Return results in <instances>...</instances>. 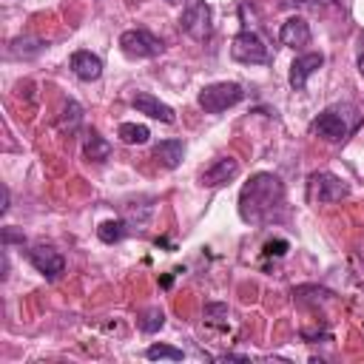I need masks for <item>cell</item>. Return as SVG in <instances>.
I'll return each instance as SVG.
<instances>
[{
	"mask_svg": "<svg viewBox=\"0 0 364 364\" xmlns=\"http://www.w3.org/2000/svg\"><path fill=\"white\" fill-rule=\"evenodd\" d=\"M284 202V185L276 173H253L239 193V216L250 225H262Z\"/></svg>",
	"mask_w": 364,
	"mask_h": 364,
	"instance_id": "obj_1",
	"label": "cell"
},
{
	"mask_svg": "<svg viewBox=\"0 0 364 364\" xmlns=\"http://www.w3.org/2000/svg\"><path fill=\"white\" fill-rule=\"evenodd\" d=\"M353 108L350 105H336V108H327V111H321L316 119H313V134L316 136H321V139H327V142H341V139H347L350 136V131L358 125V117H347Z\"/></svg>",
	"mask_w": 364,
	"mask_h": 364,
	"instance_id": "obj_2",
	"label": "cell"
},
{
	"mask_svg": "<svg viewBox=\"0 0 364 364\" xmlns=\"http://www.w3.org/2000/svg\"><path fill=\"white\" fill-rule=\"evenodd\" d=\"M242 100H245V88L239 82H210L199 91V108L205 114H222Z\"/></svg>",
	"mask_w": 364,
	"mask_h": 364,
	"instance_id": "obj_3",
	"label": "cell"
},
{
	"mask_svg": "<svg viewBox=\"0 0 364 364\" xmlns=\"http://www.w3.org/2000/svg\"><path fill=\"white\" fill-rule=\"evenodd\" d=\"M179 26L188 37L193 40H208L213 31V17H210V6L205 0H185L182 14H179Z\"/></svg>",
	"mask_w": 364,
	"mask_h": 364,
	"instance_id": "obj_4",
	"label": "cell"
},
{
	"mask_svg": "<svg viewBox=\"0 0 364 364\" xmlns=\"http://www.w3.org/2000/svg\"><path fill=\"white\" fill-rule=\"evenodd\" d=\"M344 196H347V185L336 173H330V171L310 173V179H307V199L313 205H330V202H338Z\"/></svg>",
	"mask_w": 364,
	"mask_h": 364,
	"instance_id": "obj_5",
	"label": "cell"
},
{
	"mask_svg": "<svg viewBox=\"0 0 364 364\" xmlns=\"http://www.w3.org/2000/svg\"><path fill=\"white\" fill-rule=\"evenodd\" d=\"M230 57L236 63H247V65H262L270 63V48L264 46V40L256 31H239L230 43Z\"/></svg>",
	"mask_w": 364,
	"mask_h": 364,
	"instance_id": "obj_6",
	"label": "cell"
},
{
	"mask_svg": "<svg viewBox=\"0 0 364 364\" xmlns=\"http://www.w3.org/2000/svg\"><path fill=\"white\" fill-rule=\"evenodd\" d=\"M119 48L125 57L131 60H145V57H156L162 54V40H156L151 31L145 28H128L119 34Z\"/></svg>",
	"mask_w": 364,
	"mask_h": 364,
	"instance_id": "obj_7",
	"label": "cell"
},
{
	"mask_svg": "<svg viewBox=\"0 0 364 364\" xmlns=\"http://www.w3.org/2000/svg\"><path fill=\"white\" fill-rule=\"evenodd\" d=\"M28 262L34 264L37 273H43L46 279H57L63 270H65V259L60 250L48 247V245H37L28 250Z\"/></svg>",
	"mask_w": 364,
	"mask_h": 364,
	"instance_id": "obj_8",
	"label": "cell"
},
{
	"mask_svg": "<svg viewBox=\"0 0 364 364\" xmlns=\"http://www.w3.org/2000/svg\"><path fill=\"white\" fill-rule=\"evenodd\" d=\"M236 173H239V162H236L233 156H219V159H213V162L202 171V185L216 188V185L230 182Z\"/></svg>",
	"mask_w": 364,
	"mask_h": 364,
	"instance_id": "obj_9",
	"label": "cell"
},
{
	"mask_svg": "<svg viewBox=\"0 0 364 364\" xmlns=\"http://www.w3.org/2000/svg\"><path fill=\"white\" fill-rule=\"evenodd\" d=\"M321 63H324V54H316V51L296 57L293 65H290V88H293V91H301V88L307 85V77H310L316 68H321Z\"/></svg>",
	"mask_w": 364,
	"mask_h": 364,
	"instance_id": "obj_10",
	"label": "cell"
},
{
	"mask_svg": "<svg viewBox=\"0 0 364 364\" xmlns=\"http://www.w3.org/2000/svg\"><path fill=\"white\" fill-rule=\"evenodd\" d=\"M71 71H74L77 80H85V82L100 80V74H102V60H100L97 54L80 48V51L71 54Z\"/></svg>",
	"mask_w": 364,
	"mask_h": 364,
	"instance_id": "obj_11",
	"label": "cell"
},
{
	"mask_svg": "<svg viewBox=\"0 0 364 364\" xmlns=\"http://www.w3.org/2000/svg\"><path fill=\"white\" fill-rule=\"evenodd\" d=\"M131 102H134V108H136L139 114H145V117H151V119L173 122V108H171V105H165L162 100H156V97H154V94H148V91H139Z\"/></svg>",
	"mask_w": 364,
	"mask_h": 364,
	"instance_id": "obj_12",
	"label": "cell"
},
{
	"mask_svg": "<svg viewBox=\"0 0 364 364\" xmlns=\"http://www.w3.org/2000/svg\"><path fill=\"white\" fill-rule=\"evenodd\" d=\"M279 40L284 46H290V48L307 46L310 43V26H307V20L304 17H287L282 23V28H279Z\"/></svg>",
	"mask_w": 364,
	"mask_h": 364,
	"instance_id": "obj_13",
	"label": "cell"
},
{
	"mask_svg": "<svg viewBox=\"0 0 364 364\" xmlns=\"http://www.w3.org/2000/svg\"><path fill=\"white\" fill-rule=\"evenodd\" d=\"M182 154H185V142L182 139H162V142L154 145V156L165 168H176L182 162Z\"/></svg>",
	"mask_w": 364,
	"mask_h": 364,
	"instance_id": "obj_14",
	"label": "cell"
},
{
	"mask_svg": "<svg viewBox=\"0 0 364 364\" xmlns=\"http://www.w3.org/2000/svg\"><path fill=\"white\" fill-rule=\"evenodd\" d=\"M82 151H85V156L91 162H105L111 156V142L102 139L97 131H88L85 134V142H82Z\"/></svg>",
	"mask_w": 364,
	"mask_h": 364,
	"instance_id": "obj_15",
	"label": "cell"
},
{
	"mask_svg": "<svg viewBox=\"0 0 364 364\" xmlns=\"http://www.w3.org/2000/svg\"><path fill=\"white\" fill-rule=\"evenodd\" d=\"M125 233H128V225H125L122 219H108V222H102V225L97 228V236H100L105 245H114V242H119Z\"/></svg>",
	"mask_w": 364,
	"mask_h": 364,
	"instance_id": "obj_16",
	"label": "cell"
},
{
	"mask_svg": "<svg viewBox=\"0 0 364 364\" xmlns=\"http://www.w3.org/2000/svg\"><path fill=\"white\" fill-rule=\"evenodd\" d=\"M117 134H119V139L128 142V145H142V142H148V136H151L148 128H145V125H136V122H122Z\"/></svg>",
	"mask_w": 364,
	"mask_h": 364,
	"instance_id": "obj_17",
	"label": "cell"
},
{
	"mask_svg": "<svg viewBox=\"0 0 364 364\" xmlns=\"http://www.w3.org/2000/svg\"><path fill=\"white\" fill-rule=\"evenodd\" d=\"M145 355L151 358V361H182L185 358V353L179 350V347H171V344H151L148 350H145Z\"/></svg>",
	"mask_w": 364,
	"mask_h": 364,
	"instance_id": "obj_18",
	"label": "cell"
},
{
	"mask_svg": "<svg viewBox=\"0 0 364 364\" xmlns=\"http://www.w3.org/2000/svg\"><path fill=\"white\" fill-rule=\"evenodd\" d=\"M228 316H230L228 304H222V301L205 304V321H208V324H213V327H228Z\"/></svg>",
	"mask_w": 364,
	"mask_h": 364,
	"instance_id": "obj_19",
	"label": "cell"
},
{
	"mask_svg": "<svg viewBox=\"0 0 364 364\" xmlns=\"http://www.w3.org/2000/svg\"><path fill=\"white\" fill-rule=\"evenodd\" d=\"M162 324H165V313H162L159 307H151V310H145V313L139 316V330H142V333H156Z\"/></svg>",
	"mask_w": 364,
	"mask_h": 364,
	"instance_id": "obj_20",
	"label": "cell"
},
{
	"mask_svg": "<svg viewBox=\"0 0 364 364\" xmlns=\"http://www.w3.org/2000/svg\"><path fill=\"white\" fill-rule=\"evenodd\" d=\"M80 119H82V108H80L74 100H68V102H65V108H63V119H60V128H68V131H74V128L80 125Z\"/></svg>",
	"mask_w": 364,
	"mask_h": 364,
	"instance_id": "obj_21",
	"label": "cell"
},
{
	"mask_svg": "<svg viewBox=\"0 0 364 364\" xmlns=\"http://www.w3.org/2000/svg\"><path fill=\"white\" fill-rule=\"evenodd\" d=\"M264 253H267V256H284V253H287V242H284V239L267 242V245H264Z\"/></svg>",
	"mask_w": 364,
	"mask_h": 364,
	"instance_id": "obj_22",
	"label": "cell"
},
{
	"mask_svg": "<svg viewBox=\"0 0 364 364\" xmlns=\"http://www.w3.org/2000/svg\"><path fill=\"white\" fill-rule=\"evenodd\" d=\"M3 239H6V245H11V242H20V245H23V242H26V236L17 233L14 228H3Z\"/></svg>",
	"mask_w": 364,
	"mask_h": 364,
	"instance_id": "obj_23",
	"label": "cell"
},
{
	"mask_svg": "<svg viewBox=\"0 0 364 364\" xmlns=\"http://www.w3.org/2000/svg\"><path fill=\"white\" fill-rule=\"evenodd\" d=\"M358 71L364 74V31H361V37H358Z\"/></svg>",
	"mask_w": 364,
	"mask_h": 364,
	"instance_id": "obj_24",
	"label": "cell"
},
{
	"mask_svg": "<svg viewBox=\"0 0 364 364\" xmlns=\"http://www.w3.org/2000/svg\"><path fill=\"white\" fill-rule=\"evenodd\" d=\"M299 3L313 6V9H318V6H336V0H299Z\"/></svg>",
	"mask_w": 364,
	"mask_h": 364,
	"instance_id": "obj_25",
	"label": "cell"
},
{
	"mask_svg": "<svg viewBox=\"0 0 364 364\" xmlns=\"http://www.w3.org/2000/svg\"><path fill=\"white\" fill-rule=\"evenodd\" d=\"M9 210V188H3V213Z\"/></svg>",
	"mask_w": 364,
	"mask_h": 364,
	"instance_id": "obj_26",
	"label": "cell"
},
{
	"mask_svg": "<svg viewBox=\"0 0 364 364\" xmlns=\"http://www.w3.org/2000/svg\"><path fill=\"white\" fill-rule=\"evenodd\" d=\"M168 3H171V0H168Z\"/></svg>",
	"mask_w": 364,
	"mask_h": 364,
	"instance_id": "obj_27",
	"label": "cell"
}]
</instances>
